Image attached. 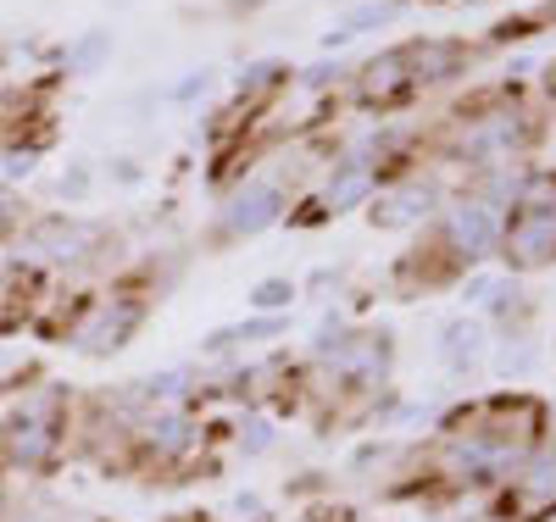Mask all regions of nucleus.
Returning a JSON list of instances; mask_svg holds the SVG:
<instances>
[{
	"instance_id": "obj_6",
	"label": "nucleus",
	"mask_w": 556,
	"mask_h": 522,
	"mask_svg": "<svg viewBox=\"0 0 556 522\" xmlns=\"http://www.w3.org/2000/svg\"><path fill=\"white\" fill-rule=\"evenodd\" d=\"M429 212H440V183L434 178H395L384 183L374 201H367V217L374 228H406V222H424Z\"/></svg>"
},
{
	"instance_id": "obj_9",
	"label": "nucleus",
	"mask_w": 556,
	"mask_h": 522,
	"mask_svg": "<svg viewBox=\"0 0 556 522\" xmlns=\"http://www.w3.org/2000/svg\"><path fill=\"white\" fill-rule=\"evenodd\" d=\"M401 51H406V67H412V84L417 89L462 78V67L473 62L468 44H456V39H412V44H401Z\"/></svg>"
},
{
	"instance_id": "obj_18",
	"label": "nucleus",
	"mask_w": 556,
	"mask_h": 522,
	"mask_svg": "<svg viewBox=\"0 0 556 522\" xmlns=\"http://www.w3.org/2000/svg\"><path fill=\"white\" fill-rule=\"evenodd\" d=\"M89 189H96V173H89V162H67V167L56 173V195H62V201H84Z\"/></svg>"
},
{
	"instance_id": "obj_4",
	"label": "nucleus",
	"mask_w": 556,
	"mask_h": 522,
	"mask_svg": "<svg viewBox=\"0 0 556 522\" xmlns=\"http://www.w3.org/2000/svg\"><path fill=\"white\" fill-rule=\"evenodd\" d=\"M440 240H445V251L456 262L473 267V262H484L501 245V212L490 201H479V195H462V201H451L440 212Z\"/></svg>"
},
{
	"instance_id": "obj_13",
	"label": "nucleus",
	"mask_w": 556,
	"mask_h": 522,
	"mask_svg": "<svg viewBox=\"0 0 556 522\" xmlns=\"http://www.w3.org/2000/svg\"><path fill=\"white\" fill-rule=\"evenodd\" d=\"M479 356H484V328L468 322V317H456V322L445 328V361L462 372V367H473Z\"/></svg>"
},
{
	"instance_id": "obj_15",
	"label": "nucleus",
	"mask_w": 556,
	"mask_h": 522,
	"mask_svg": "<svg viewBox=\"0 0 556 522\" xmlns=\"http://www.w3.org/2000/svg\"><path fill=\"white\" fill-rule=\"evenodd\" d=\"M39 145H23V139H17V145H0V183H28L34 178V167H39Z\"/></svg>"
},
{
	"instance_id": "obj_24",
	"label": "nucleus",
	"mask_w": 556,
	"mask_h": 522,
	"mask_svg": "<svg viewBox=\"0 0 556 522\" xmlns=\"http://www.w3.org/2000/svg\"><path fill=\"white\" fill-rule=\"evenodd\" d=\"M401 7H406V0H401Z\"/></svg>"
},
{
	"instance_id": "obj_11",
	"label": "nucleus",
	"mask_w": 556,
	"mask_h": 522,
	"mask_svg": "<svg viewBox=\"0 0 556 522\" xmlns=\"http://www.w3.org/2000/svg\"><path fill=\"white\" fill-rule=\"evenodd\" d=\"M56 62H62V78H96L112 62V34L106 28H84L73 44L56 51Z\"/></svg>"
},
{
	"instance_id": "obj_16",
	"label": "nucleus",
	"mask_w": 556,
	"mask_h": 522,
	"mask_svg": "<svg viewBox=\"0 0 556 522\" xmlns=\"http://www.w3.org/2000/svg\"><path fill=\"white\" fill-rule=\"evenodd\" d=\"M146 445L156 456H178L184 445H190V422L184 417H162V422H146Z\"/></svg>"
},
{
	"instance_id": "obj_20",
	"label": "nucleus",
	"mask_w": 556,
	"mask_h": 522,
	"mask_svg": "<svg viewBox=\"0 0 556 522\" xmlns=\"http://www.w3.org/2000/svg\"><path fill=\"white\" fill-rule=\"evenodd\" d=\"M17 222H23V195H17L12 183H0V240H7Z\"/></svg>"
},
{
	"instance_id": "obj_23",
	"label": "nucleus",
	"mask_w": 556,
	"mask_h": 522,
	"mask_svg": "<svg viewBox=\"0 0 556 522\" xmlns=\"http://www.w3.org/2000/svg\"><path fill=\"white\" fill-rule=\"evenodd\" d=\"M112 7H128V0H112Z\"/></svg>"
},
{
	"instance_id": "obj_14",
	"label": "nucleus",
	"mask_w": 556,
	"mask_h": 522,
	"mask_svg": "<svg viewBox=\"0 0 556 522\" xmlns=\"http://www.w3.org/2000/svg\"><path fill=\"white\" fill-rule=\"evenodd\" d=\"M285 78H290V67L285 62H251L245 73H240V101H267L273 89H285Z\"/></svg>"
},
{
	"instance_id": "obj_5",
	"label": "nucleus",
	"mask_w": 556,
	"mask_h": 522,
	"mask_svg": "<svg viewBox=\"0 0 556 522\" xmlns=\"http://www.w3.org/2000/svg\"><path fill=\"white\" fill-rule=\"evenodd\" d=\"M278 217H285V183L278 178H245L228 189V201H223V233L228 240H251V233L273 228Z\"/></svg>"
},
{
	"instance_id": "obj_19",
	"label": "nucleus",
	"mask_w": 556,
	"mask_h": 522,
	"mask_svg": "<svg viewBox=\"0 0 556 522\" xmlns=\"http://www.w3.org/2000/svg\"><path fill=\"white\" fill-rule=\"evenodd\" d=\"M206 89H212V67L184 73V84H173V89H167V101H178V106H184V101H195V94H206Z\"/></svg>"
},
{
	"instance_id": "obj_22",
	"label": "nucleus",
	"mask_w": 556,
	"mask_h": 522,
	"mask_svg": "<svg viewBox=\"0 0 556 522\" xmlns=\"http://www.w3.org/2000/svg\"><path fill=\"white\" fill-rule=\"evenodd\" d=\"M112 178H117V183H139V167H134V162H112Z\"/></svg>"
},
{
	"instance_id": "obj_8",
	"label": "nucleus",
	"mask_w": 556,
	"mask_h": 522,
	"mask_svg": "<svg viewBox=\"0 0 556 522\" xmlns=\"http://www.w3.org/2000/svg\"><path fill=\"white\" fill-rule=\"evenodd\" d=\"M412 94H417V84H412V67H406L401 44L384 51V56H374L356 73V101H367V106H401V101H412Z\"/></svg>"
},
{
	"instance_id": "obj_21",
	"label": "nucleus",
	"mask_w": 556,
	"mask_h": 522,
	"mask_svg": "<svg viewBox=\"0 0 556 522\" xmlns=\"http://www.w3.org/2000/svg\"><path fill=\"white\" fill-rule=\"evenodd\" d=\"M329 73L340 78V67H329V62H323V67H306V73H301V84H306V89H323V84H329Z\"/></svg>"
},
{
	"instance_id": "obj_3",
	"label": "nucleus",
	"mask_w": 556,
	"mask_h": 522,
	"mask_svg": "<svg viewBox=\"0 0 556 522\" xmlns=\"http://www.w3.org/2000/svg\"><path fill=\"white\" fill-rule=\"evenodd\" d=\"M146 311H151V301L134 295V290H117V295H106V301H89V306L78 311V322H73V351H84V356H112V351H123V345L134 340V328L146 322Z\"/></svg>"
},
{
	"instance_id": "obj_10",
	"label": "nucleus",
	"mask_w": 556,
	"mask_h": 522,
	"mask_svg": "<svg viewBox=\"0 0 556 522\" xmlns=\"http://www.w3.org/2000/svg\"><path fill=\"white\" fill-rule=\"evenodd\" d=\"M506 511H513L518 522H540L545 511H556V461L529 467L513 484V495H506Z\"/></svg>"
},
{
	"instance_id": "obj_12",
	"label": "nucleus",
	"mask_w": 556,
	"mask_h": 522,
	"mask_svg": "<svg viewBox=\"0 0 556 522\" xmlns=\"http://www.w3.org/2000/svg\"><path fill=\"white\" fill-rule=\"evenodd\" d=\"M395 12H401V0H367V7H356V12H345L329 34H323V44H345V39H356V34H367V28H384V23H395Z\"/></svg>"
},
{
	"instance_id": "obj_2",
	"label": "nucleus",
	"mask_w": 556,
	"mask_h": 522,
	"mask_svg": "<svg viewBox=\"0 0 556 522\" xmlns=\"http://www.w3.org/2000/svg\"><path fill=\"white\" fill-rule=\"evenodd\" d=\"M106 245V228L101 222H84V217H67V212H45L23 228L17 251L28 262H51V267H78L89 256H101Z\"/></svg>"
},
{
	"instance_id": "obj_17",
	"label": "nucleus",
	"mask_w": 556,
	"mask_h": 522,
	"mask_svg": "<svg viewBox=\"0 0 556 522\" xmlns=\"http://www.w3.org/2000/svg\"><path fill=\"white\" fill-rule=\"evenodd\" d=\"M290 301H295V283L290 278H262L256 290H251V306L256 311H285Z\"/></svg>"
},
{
	"instance_id": "obj_1",
	"label": "nucleus",
	"mask_w": 556,
	"mask_h": 522,
	"mask_svg": "<svg viewBox=\"0 0 556 522\" xmlns=\"http://www.w3.org/2000/svg\"><path fill=\"white\" fill-rule=\"evenodd\" d=\"M62 450V400L56 395H28L7 422H0V456L17 472H45Z\"/></svg>"
},
{
	"instance_id": "obj_7",
	"label": "nucleus",
	"mask_w": 556,
	"mask_h": 522,
	"mask_svg": "<svg viewBox=\"0 0 556 522\" xmlns=\"http://www.w3.org/2000/svg\"><path fill=\"white\" fill-rule=\"evenodd\" d=\"M513 267H545L556 262V217H523L513 212V222H501V245H495Z\"/></svg>"
}]
</instances>
